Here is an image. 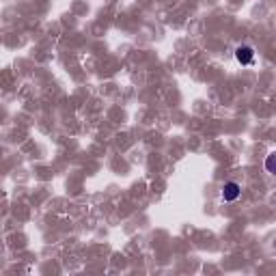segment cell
I'll list each match as a JSON object with an SVG mask.
<instances>
[{"label":"cell","mask_w":276,"mask_h":276,"mask_svg":"<svg viewBox=\"0 0 276 276\" xmlns=\"http://www.w3.org/2000/svg\"><path fill=\"white\" fill-rule=\"evenodd\" d=\"M235 58L239 65H253L255 63V50L250 46H238L235 48Z\"/></svg>","instance_id":"1"},{"label":"cell","mask_w":276,"mask_h":276,"mask_svg":"<svg viewBox=\"0 0 276 276\" xmlns=\"http://www.w3.org/2000/svg\"><path fill=\"white\" fill-rule=\"evenodd\" d=\"M239 194H242V185H239L238 182H227L222 188V199L227 201V203H231V201H238Z\"/></svg>","instance_id":"2"},{"label":"cell","mask_w":276,"mask_h":276,"mask_svg":"<svg viewBox=\"0 0 276 276\" xmlns=\"http://www.w3.org/2000/svg\"><path fill=\"white\" fill-rule=\"evenodd\" d=\"M265 170L268 173H272V175H276V151H272L265 158Z\"/></svg>","instance_id":"3"}]
</instances>
